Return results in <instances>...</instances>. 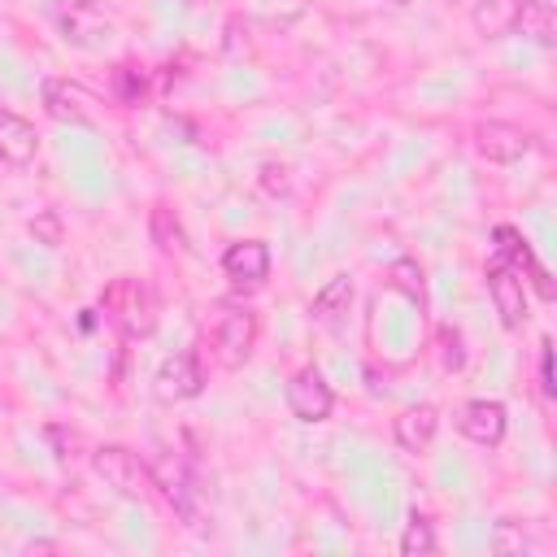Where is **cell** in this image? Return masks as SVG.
<instances>
[{"mask_svg": "<svg viewBox=\"0 0 557 557\" xmlns=\"http://www.w3.org/2000/svg\"><path fill=\"white\" fill-rule=\"evenodd\" d=\"M104 313L122 326V335H152L157 326V292L144 278H113L104 287Z\"/></svg>", "mask_w": 557, "mask_h": 557, "instance_id": "6da1fadb", "label": "cell"}, {"mask_svg": "<svg viewBox=\"0 0 557 557\" xmlns=\"http://www.w3.org/2000/svg\"><path fill=\"white\" fill-rule=\"evenodd\" d=\"M148 474H152V487L165 496V505L196 531V527H205V492H200V483H196V474L174 457V453H165V457H157L152 466H148Z\"/></svg>", "mask_w": 557, "mask_h": 557, "instance_id": "7a4b0ae2", "label": "cell"}, {"mask_svg": "<svg viewBox=\"0 0 557 557\" xmlns=\"http://www.w3.org/2000/svg\"><path fill=\"white\" fill-rule=\"evenodd\" d=\"M252 348H257V313L244 305H222L213 318V357L226 370H235L252 357Z\"/></svg>", "mask_w": 557, "mask_h": 557, "instance_id": "3957f363", "label": "cell"}, {"mask_svg": "<svg viewBox=\"0 0 557 557\" xmlns=\"http://www.w3.org/2000/svg\"><path fill=\"white\" fill-rule=\"evenodd\" d=\"M91 470L104 479V487H113V492L126 496V500H139V496H148V487H152L148 466H144L131 448H122V444H100V448L91 453Z\"/></svg>", "mask_w": 557, "mask_h": 557, "instance_id": "277c9868", "label": "cell"}, {"mask_svg": "<svg viewBox=\"0 0 557 557\" xmlns=\"http://www.w3.org/2000/svg\"><path fill=\"white\" fill-rule=\"evenodd\" d=\"M57 26H61L65 44L87 48V52H96V48H104V44L113 39V22H109L91 0H70V4H61V9H57Z\"/></svg>", "mask_w": 557, "mask_h": 557, "instance_id": "5b68a950", "label": "cell"}, {"mask_svg": "<svg viewBox=\"0 0 557 557\" xmlns=\"http://www.w3.org/2000/svg\"><path fill=\"white\" fill-rule=\"evenodd\" d=\"M44 109L57 117V122H70V126H91L96 113H100V100L91 87L74 83V78H48L44 83Z\"/></svg>", "mask_w": 557, "mask_h": 557, "instance_id": "8992f818", "label": "cell"}, {"mask_svg": "<svg viewBox=\"0 0 557 557\" xmlns=\"http://www.w3.org/2000/svg\"><path fill=\"white\" fill-rule=\"evenodd\" d=\"M487 296H492V305H496V313H500V322H505L509 331H518V326L527 322L522 274H518V265H509L505 257H496V261L487 265Z\"/></svg>", "mask_w": 557, "mask_h": 557, "instance_id": "52a82bcc", "label": "cell"}, {"mask_svg": "<svg viewBox=\"0 0 557 557\" xmlns=\"http://www.w3.org/2000/svg\"><path fill=\"white\" fill-rule=\"evenodd\" d=\"M331 405H335V396H331V383L322 379V370L305 366V370L292 374V383H287V409H292V418L322 422L331 413Z\"/></svg>", "mask_w": 557, "mask_h": 557, "instance_id": "ba28073f", "label": "cell"}, {"mask_svg": "<svg viewBox=\"0 0 557 557\" xmlns=\"http://www.w3.org/2000/svg\"><path fill=\"white\" fill-rule=\"evenodd\" d=\"M152 383H157V396L161 400H191L205 387V366H200L196 352H174V357L161 361V370H157Z\"/></svg>", "mask_w": 557, "mask_h": 557, "instance_id": "9c48e42d", "label": "cell"}, {"mask_svg": "<svg viewBox=\"0 0 557 557\" xmlns=\"http://www.w3.org/2000/svg\"><path fill=\"white\" fill-rule=\"evenodd\" d=\"M474 148H479V157H487L496 165H509V161L527 157L531 135L522 126H513V122H496L492 117V122H479L474 126Z\"/></svg>", "mask_w": 557, "mask_h": 557, "instance_id": "30bf717a", "label": "cell"}, {"mask_svg": "<svg viewBox=\"0 0 557 557\" xmlns=\"http://www.w3.org/2000/svg\"><path fill=\"white\" fill-rule=\"evenodd\" d=\"M457 431L470 440V444H500L505 435V405L500 400H466L461 413H457Z\"/></svg>", "mask_w": 557, "mask_h": 557, "instance_id": "8fae6325", "label": "cell"}, {"mask_svg": "<svg viewBox=\"0 0 557 557\" xmlns=\"http://www.w3.org/2000/svg\"><path fill=\"white\" fill-rule=\"evenodd\" d=\"M222 270L226 278H235L239 287H257L270 274V248L261 239H239L222 252Z\"/></svg>", "mask_w": 557, "mask_h": 557, "instance_id": "7c38bea8", "label": "cell"}, {"mask_svg": "<svg viewBox=\"0 0 557 557\" xmlns=\"http://www.w3.org/2000/svg\"><path fill=\"white\" fill-rule=\"evenodd\" d=\"M35 152H39V135H35V126H30L26 117L0 109V161H9V165L22 170V165L35 161Z\"/></svg>", "mask_w": 557, "mask_h": 557, "instance_id": "4fadbf2b", "label": "cell"}, {"mask_svg": "<svg viewBox=\"0 0 557 557\" xmlns=\"http://www.w3.org/2000/svg\"><path fill=\"white\" fill-rule=\"evenodd\" d=\"M392 431H396V444L405 453H422L435 440V431H440V413H435V405H413V409H405L396 418Z\"/></svg>", "mask_w": 557, "mask_h": 557, "instance_id": "5bb4252c", "label": "cell"}, {"mask_svg": "<svg viewBox=\"0 0 557 557\" xmlns=\"http://www.w3.org/2000/svg\"><path fill=\"white\" fill-rule=\"evenodd\" d=\"M496 248H500V257H505L509 265H527V274H531V283H535V292H540L544 300H553V278L544 274V265L531 257L527 239H522L513 226H496Z\"/></svg>", "mask_w": 557, "mask_h": 557, "instance_id": "9a60e30c", "label": "cell"}, {"mask_svg": "<svg viewBox=\"0 0 557 557\" xmlns=\"http://www.w3.org/2000/svg\"><path fill=\"white\" fill-rule=\"evenodd\" d=\"M513 30H522L531 44H553L557 39V13L548 0H518V13H513Z\"/></svg>", "mask_w": 557, "mask_h": 557, "instance_id": "2e32d148", "label": "cell"}, {"mask_svg": "<svg viewBox=\"0 0 557 557\" xmlns=\"http://www.w3.org/2000/svg\"><path fill=\"white\" fill-rule=\"evenodd\" d=\"M348 305H352V278H348V274H335V278H326V283L318 287V296H313V318H318L322 326H339V318L348 313Z\"/></svg>", "mask_w": 557, "mask_h": 557, "instance_id": "e0dca14e", "label": "cell"}, {"mask_svg": "<svg viewBox=\"0 0 557 557\" xmlns=\"http://www.w3.org/2000/svg\"><path fill=\"white\" fill-rule=\"evenodd\" d=\"M513 13H518V0H474L470 22L483 39H500L513 30Z\"/></svg>", "mask_w": 557, "mask_h": 557, "instance_id": "ac0fdd59", "label": "cell"}, {"mask_svg": "<svg viewBox=\"0 0 557 557\" xmlns=\"http://www.w3.org/2000/svg\"><path fill=\"white\" fill-rule=\"evenodd\" d=\"M387 283L405 296V300H413V305H426V278H422V265L413 261V257H400V261H392L387 265Z\"/></svg>", "mask_w": 557, "mask_h": 557, "instance_id": "d6986e66", "label": "cell"}, {"mask_svg": "<svg viewBox=\"0 0 557 557\" xmlns=\"http://www.w3.org/2000/svg\"><path fill=\"white\" fill-rule=\"evenodd\" d=\"M148 231H152V244H157L161 252H183V226H178V218H174L170 205H152Z\"/></svg>", "mask_w": 557, "mask_h": 557, "instance_id": "ffe728a7", "label": "cell"}, {"mask_svg": "<svg viewBox=\"0 0 557 557\" xmlns=\"http://www.w3.org/2000/svg\"><path fill=\"white\" fill-rule=\"evenodd\" d=\"M400 553H405V557L435 553V531H431V518H426V513H409L405 535H400Z\"/></svg>", "mask_w": 557, "mask_h": 557, "instance_id": "44dd1931", "label": "cell"}, {"mask_svg": "<svg viewBox=\"0 0 557 557\" xmlns=\"http://www.w3.org/2000/svg\"><path fill=\"white\" fill-rule=\"evenodd\" d=\"M30 235H35V244H44V248H57V244H61V235H65V226H61V213H57V209H39V213L30 218Z\"/></svg>", "mask_w": 557, "mask_h": 557, "instance_id": "7402d4cb", "label": "cell"}, {"mask_svg": "<svg viewBox=\"0 0 557 557\" xmlns=\"http://www.w3.org/2000/svg\"><path fill=\"white\" fill-rule=\"evenodd\" d=\"M113 83H117V96H122L126 104H139V96H144V74H139L135 65H117V70H113Z\"/></svg>", "mask_w": 557, "mask_h": 557, "instance_id": "603a6c76", "label": "cell"}, {"mask_svg": "<svg viewBox=\"0 0 557 557\" xmlns=\"http://www.w3.org/2000/svg\"><path fill=\"white\" fill-rule=\"evenodd\" d=\"M492 548H496V553H531V540H527V535H522L513 522H496Z\"/></svg>", "mask_w": 557, "mask_h": 557, "instance_id": "cb8c5ba5", "label": "cell"}, {"mask_svg": "<svg viewBox=\"0 0 557 557\" xmlns=\"http://www.w3.org/2000/svg\"><path fill=\"white\" fill-rule=\"evenodd\" d=\"M48 440H52V448H57L61 461H74V457H78V444H83L78 431H70V426H48Z\"/></svg>", "mask_w": 557, "mask_h": 557, "instance_id": "d4e9b609", "label": "cell"}, {"mask_svg": "<svg viewBox=\"0 0 557 557\" xmlns=\"http://www.w3.org/2000/svg\"><path fill=\"white\" fill-rule=\"evenodd\" d=\"M261 187H265L270 196H287V191H292L287 165H261Z\"/></svg>", "mask_w": 557, "mask_h": 557, "instance_id": "484cf974", "label": "cell"}, {"mask_svg": "<svg viewBox=\"0 0 557 557\" xmlns=\"http://www.w3.org/2000/svg\"><path fill=\"white\" fill-rule=\"evenodd\" d=\"M440 344H444V352H440L444 366H448V370H461V361H466V352H461V335L444 326V331H440Z\"/></svg>", "mask_w": 557, "mask_h": 557, "instance_id": "4316f807", "label": "cell"}, {"mask_svg": "<svg viewBox=\"0 0 557 557\" xmlns=\"http://www.w3.org/2000/svg\"><path fill=\"white\" fill-rule=\"evenodd\" d=\"M540 387H544V396H553L557 387H553V348L544 344V352H540Z\"/></svg>", "mask_w": 557, "mask_h": 557, "instance_id": "83f0119b", "label": "cell"}]
</instances>
